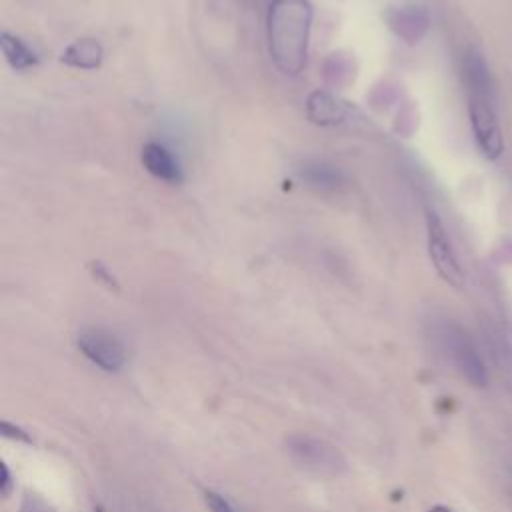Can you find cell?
I'll return each mask as SVG.
<instances>
[{
	"mask_svg": "<svg viewBox=\"0 0 512 512\" xmlns=\"http://www.w3.org/2000/svg\"><path fill=\"white\" fill-rule=\"evenodd\" d=\"M312 4L308 0H272L266 16L268 50L276 68L296 76L306 66Z\"/></svg>",
	"mask_w": 512,
	"mask_h": 512,
	"instance_id": "cell-1",
	"label": "cell"
},
{
	"mask_svg": "<svg viewBox=\"0 0 512 512\" xmlns=\"http://www.w3.org/2000/svg\"><path fill=\"white\" fill-rule=\"evenodd\" d=\"M284 450L300 470L320 478H336L348 468L340 448L314 434H290L284 440Z\"/></svg>",
	"mask_w": 512,
	"mask_h": 512,
	"instance_id": "cell-2",
	"label": "cell"
},
{
	"mask_svg": "<svg viewBox=\"0 0 512 512\" xmlns=\"http://www.w3.org/2000/svg\"><path fill=\"white\" fill-rule=\"evenodd\" d=\"M434 338L440 346V350L446 354V358L454 364V368L472 384L478 388H484L488 384V372L486 366L466 334V330L450 320H440L434 324Z\"/></svg>",
	"mask_w": 512,
	"mask_h": 512,
	"instance_id": "cell-3",
	"label": "cell"
},
{
	"mask_svg": "<svg viewBox=\"0 0 512 512\" xmlns=\"http://www.w3.org/2000/svg\"><path fill=\"white\" fill-rule=\"evenodd\" d=\"M426 232H428V254L438 272V276L454 288L464 286V272L454 254L452 242L446 234V228L440 216L432 210H426Z\"/></svg>",
	"mask_w": 512,
	"mask_h": 512,
	"instance_id": "cell-4",
	"label": "cell"
},
{
	"mask_svg": "<svg viewBox=\"0 0 512 512\" xmlns=\"http://www.w3.org/2000/svg\"><path fill=\"white\" fill-rule=\"evenodd\" d=\"M78 348L80 352L100 370L104 372H118L126 364V350L120 338L100 326L84 328L78 334Z\"/></svg>",
	"mask_w": 512,
	"mask_h": 512,
	"instance_id": "cell-5",
	"label": "cell"
},
{
	"mask_svg": "<svg viewBox=\"0 0 512 512\" xmlns=\"http://www.w3.org/2000/svg\"><path fill=\"white\" fill-rule=\"evenodd\" d=\"M468 116H470V126L480 152L488 160L500 158V154L504 152V138H502V130L496 120L492 102L480 100V98H468Z\"/></svg>",
	"mask_w": 512,
	"mask_h": 512,
	"instance_id": "cell-6",
	"label": "cell"
},
{
	"mask_svg": "<svg viewBox=\"0 0 512 512\" xmlns=\"http://www.w3.org/2000/svg\"><path fill=\"white\" fill-rule=\"evenodd\" d=\"M462 78H464L470 98H480V100L492 102V98H494L492 76H490L484 56L474 46H470L462 56Z\"/></svg>",
	"mask_w": 512,
	"mask_h": 512,
	"instance_id": "cell-7",
	"label": "cell"
},
{
	"mask_svg": "<svg viewBox=\"0 0 512 512\" xmlns=\"http://www.w3.org/2000/svg\"><path fill=\"white\" fill-rule=\"evenodd\" d=\"M386 22L390 30L408 44H416L428 32L430 18L426 10L418 6H400L386 10Z\"/></svg>",
	"mask_w": 512,
	"mask_h": 512,
	"instance_id": "cell-8",
	"label": "cell"
},
{
	"mask_svg": "<svg viewBox=\"0 0 512 512\" xmlns=\"http://www.w3.org/2000/svg\"><path fill=\"white\" fill-rule=\"evenodd\" d=\"M348 114L346 102L332 96L330 92L316 90L306 100V116L310 122L320 126H334L340 124Z\"/></svg>",
	"mask_w": 512,
	"mask_h": 512,
	"instance_id": "cell-9",
	"label": "cell"
},
{
	"mask_svg": "<svg viewBox=\"0 0 512 512\" xmlns=\"http://www.w3.org/2000/svg\"><path fill=\"white\" fill-rule=\"evenodd\" d=\"M142 164H144V168L152 176H156V178H160L164 182H170V184L182 182L180 164L174 160L172 152L166 150L158 142L144 144V148H142Z\"/></svg>",
	"mask_w": 512,
	"mask_h": 512,
	"instance_id": "cell-10",
	"label": "cell"
},
{
	"mask_svg": "<svg viewBox=\"0 0 512 512\" xmlns=\"http://www.w3.org/2000/svg\"><path fill=\"white\" fill-rule=\"evenodd\" d=\"M102 56L104 50L100 46L98 40L94 38H80L76 42H72L60 56V60L66 66L72 68H80V70H94L102 64Z\"/></svg>",
	"mask_w": 512,
	"mask_h": 512,
	"instance_id": "cell-11",
	"label": "cell"
},
{
	"mask_svg": "<svg viewBox=\"0 0 512 512\" xmlns=\"http://www.w3.org/2000/svg\"><path fill=\"white\" fill-rule=\"evenodd\" d=\"M0 48H2V54L6 58V62L14 68V70H26V68H32L38 58L36 54L16 36L8 34V32H2L0 34Z\"/></svg>",
	"mask_w": 512,
	"mask_h": 512,
	"instance_id": "cell-12",
	"label": "cell"
},
{
	"mask_svg": "<svg viewBox=\"0 0 512 512\" xmlns=\"http://www.w3.org/2000/svg\"><path fill=\"white\" fill-rule=\"evenodd\" d=\"M300 176L314 188H322V190H332L336 186L342 184V174L340 170H336L334 166L326 164V162H306L300 170Z\"/></svg>",
	"mask_w": 512,
	"mask_h": 512,
	"instance_id": "cell-13",
	"label": "cell"
},
{
	"mask_svg": "<svg viewBox=\"0 0 512 512\" xmlns=\"http://www.w3.org/2000/svg\"><path fill=\"white\" fill-rule=\"evenodd\" d=\"M204 502L210 512H238L234 504L216 490H204Z\"/></svg>",
	"mask_w": 512,
	"mask_h": 512,
	"instance_id": "cell-14",
	"label": "cell"
},
{
	"mask_svg": "<svg viewBox=\"0 0 512 512\" xmlns=\"http://www.w3.org/2000/svg\"><path fill=\"white\" fill-rule=\"evenodd\" d=\"M0 434H2L4 438H14V440H18V442H32V438L28 436V432H24L20 426L10 424L8 420H2V424H0Z\"/></svg>",
	"mask_w": 512,
	"mask_h": 512,
	"instance_id": "cell-15",
	"label": "cell"
},
{
	"mask_svg": "<svg viewBox=\"0 0 512 512\" xmlns=\"http://www.w3.org/2000/svg\"><path fill=\"white\" fill-rule=\"evenodd\" d=\"M90 268H92V274H94V278L98 280V282H102L106 288H114V290H118V286H116V280H114V276L104 268V264H100V262H92L90 264Z\"/></svg>",
	"mask_w": 512,
	"mask_h": 512,
	"instance_id": "cell-16",
	"label": "cell"
},
{
	"mask_svg": "<svg viewBox=\"0 0 512 512\" xmlns=\"http://www.w3.org/2000/svg\"><path fill=\"white\" fill-rule=\"evenodd\" d=\"M0 472H2V478H0V494L6 498V496H10L14 482H12L10 470H8V466H6L4 462H0Z\"/></svg>",
	"mask_w": 512,
	"mask_h": 512,
	"instance_id": "cell-17",
	"label": "cell"
},
{
	"mask_svg": "<svg viewBox=\"0 0 512 512\" xmlns=\"http://www.w3.org/2000/svg\"><path fill=\"white\" fill-rule=\"evenodd\" d=\"M496 260H498V262H512V242H508V244H504L502 248H498Z\"/></svg>",
	"mask_w": 512,
	"mask_h": 512,
	"instance_id": "cell-18",
	"label": "cell"
},
{
	"mask_svg": "<svg viewBox=\"0 0 512 512\" xmlns=\"http://www.w3.org/2000/svg\"><path fill=\"white\" fill-rule=\"evenodd\" d=\"M428 512H452L448 506H442V504H436V506H432Z\"/></svg>",
	"mask_w": 512,
	"mask_h": 512,
	"instance_id": "cell-19",
	"label": "cell"
},
{
	"mask_svg": "<svg viewBox=\"0 0 512 512\" xmlns=\"http://www.w3.org/2000/svg\"><path fill=\"white\" fill-rule=\"evenodd\" d=\"M24 512H46V510H38V508L32 504V506H30V510H24Z\"/></svg>",
	"mask_w": 512,
	"mask_h": 512,
	"instance_id": "cell-20",
	"label": "cell"
},
{
	"mask_svg": "<svg viewBox=\"0 0 512 512\" xmlns=\"http://www.w3.org/2000/svg\"><path fill=\"white\" fill-rule=\"evenodd\" d=\"M94 512H106L102 506H94Z\"/></svg>",
	"mask_w": 512,
	"mask_h": 512,
	"instance_id": "cell-21",
	"label": "cell"
}]
</instances>
